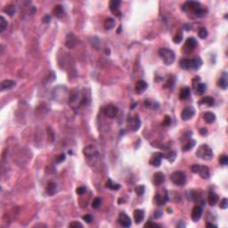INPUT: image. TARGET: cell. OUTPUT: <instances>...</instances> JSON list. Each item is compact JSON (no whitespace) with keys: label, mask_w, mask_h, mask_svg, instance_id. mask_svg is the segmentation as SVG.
<instances>
[{"label":"cell","mask_w":228,"mask_h":228,"mask_svg":"<svg viewBox=\"0 0 228 228\" xmlns=\"http://www.w3.org/2000/svg\"><path fill=\"white\" fill-rule=\"evenodd\" d=\"M159 55L166 65H171L176 59L175 53L169 48H160L159 50Z\"/></svg>","instance_id":"cell-1"},{"label":"cell","mask_w":228,"mask_h":228,"mask_svg":"<svg viewBox=\"0 0 228 228\" xmlns=\"http://www.w3.org/2000/svg\"><path fill=\"white\" fill-rule=\"evenodd\" d=\"M196 156L203 160H210L213 158V151L208 144H201L196 151Z\"/></svg>","instance_id":"cell-2"},{"label":"cell","mask_w":228,"mask_h":228,"mask_svg":"<svg viewBox=\"0 0 228 228\" xmlns=\"http://www.w3.org/2000/svg\"><path fill=\"white\" fill-rule=\"evenodd\" d=\"M171 182L178 186H182L186 183V175L183 171H176L170 176Z\"/></svg>","instance_id":"cell-3"},{"label":"cell","mask_w":228,"mask_h":228,"mask_svg":"<svg viewBox=\"0 0 228 228\" xmlns=\"http://www.w3.org/2000/svg\"><path fill=\"white\" fill-rule=\"evenodd\" d=\"M191 170L192 173L199 174L200 176L203 179H209L210 176L209 169L207 166H200V165L195 164L191 167Z\"/></svg>","instance_id":"cell-4"},{"label":"cell","mask_w":228,"mask_h":228,"mask_svg":"<svg viewBox=\"0 0 228 228\" xmlns=\"http://www.w3.org/2000/svg\"><path fill=\"white\" fill-rule=\"evenodd\" d=\"M83 154L85 155V157H87V159H94L97 158L99 155L98 150L96 149L95 145H87L83 149Z\"/></svg>","instance_id":"cell-5"},{"label":"cell","mask_w":228,"mask_h":228,"mask_svg":"<svg viewBox=\"0 0 228 228\" xmlns=\"http://www.w3.org/2000/svg\"><path fill=\"white\" fill-rule=\"evenodd\" d=\"M81 96H82V93H80L79 91H74V92H72L71 96H70V100H69V104H70V106L75 108L78 104L80 105Z\"/></svg>","instance_id":"cell-6"},{"label":"cell","mask_w":228,"mask_h":228,"mask_svg":"<svg viewBox=\"0 0 228 228\" xmlns=\"http://www.w3.org/2000/svg\"><path fill=\"white\" fill-rule=\"evenodd\" d=\"M197 46V41L194 38H189L186 39L185 41V45L184 46V52L186 54H189L191 52H192L195 47Z\"/></svg>","instance_id":"cell-7"},{"label":"cell","mask_w":228,"mask_h":228,"mask_svg":"<svg viewBox=\"0 0 228 228\" xmlns=\"http://www.w3.org/2000/svg\"><path fill=\"white\" fill-rule=\"evenodd\" d=\"M202 212H203V209L201 205L195 206L191 214V218L193 222H198L200 220V218L202 216Z\"/></svg>","instance_id":"cell-8"},{"label":"cell","mask_w":228,"mask_h":228,"mask_svg":"<svg viewBox=\"0 0 228 228\" xmlns=\"http://www.w3.org/2000/svg\"><path fill=\"white\" fill-rule=\"evenodd\" d=\"M194 114H195V110H194V108L192 107V106H187V107H185V108L182 111V112H181V118H182L183 120H189V119H191L194 116Z\"/></svg>","instance_id":"cell-9"},{"label":"cell","mask_w":228,"mask_h":228,"mask_svg":"<svg viewBox=\"0 0 228 228\" xmlns=\"http://www.w3.org/2000/svg\"><path fill=\"white\" fill-rule=\"evenodd\" d=\"M119 109L116 105L114 104H108L105 108H104V114L110 118V119H113L116 117V115L118 114Z\"/></svg>","instance_id":"cell-10"},{"label":"cell","mask_w":228,"mask_h":228,"mask_svg":"<svg viewBox=\"0 0 228 228\" xmlns=\"http://www.w3.org/2000/svg\"><path fill=\"white\" fill-rule=\"evenodd\" d=\"M118 221L119 225H121L124 227H129L131 226V219L130 217L124 212H121L119 216Z\"/></svg>","instance_id":"cell-11"},{"label":"cell","mask_w":228,"mask_h":228,"mask_svg":"<svg viewBox=\"0 0 228 228\" xmlns=\"http://www.w3.org/2000/svg\"><path fill=\"white\" fill-rule=\"evenodd\" d=\"M163 159V153L161 152H155L153 153L150 160V164L152 165L153 167H160L161 164V160Z\"/></svg>","instance_id":"cell-12"},{"label":"cell","mask_w":228,"mask_h":228,"mask_svg":"<svg viewBox=\"0 0 228 228\" xmlns=\"http://www.w3.org/2000/svg\"><path fill=\"white\" fill-rule=\"evenodd\" d=\"M155 202L157 205L159 206H162L164 204L167 203V201H169V195H168V192H165L163 194H156L155 195Z\"/></svg>","instance_id":"cell-13"},{"label":"cell","mask_w":228,"mask_h":228,"mask_svg":"<svg viewBox=\"0 0 228 228\" xmlns=\"http://www.w3.org/2000/svg\"><path fill=\"white\" fill-rule=\"evenodd\" d=\"M77 44V38L73 33H68L65 38V46L68 48H73Z\"/></svg>","instance_id":"cell-14"},{"label":"cell","mask_w":228,"mask_h":228,"mask_svg":"<svg viewBox=\"0 0 228 228\" xmlns=\"http://www.w3.org/2000/svg\"><path fill=\"white\" fill-rule=\"evenodd\" d=\"M152 182L155 185H161L165 182V176L162 172H157L152 176Z\"/></svg>","instance_id":"cell-15"},{"label":"cell","mask_w":228,"mask_h":228,"mask_svg":"<svg viewBox=\"0 0 228 228\" xmlns=\"http://www.w3.org/2000/svg\"><path fill=\"white\" fill-rule=\"evenodd\" d=\"M15 86H16V83H15L14 80L5 79V80H4V81L1 82V84H0V90H1V91L9 90V89L14 88Z\"/></svg>","instance_id":"cell-16"},{"label":"cell","mask_w":228,"mask_h":228,"mask_svg":"<svg viewBox=\"0 0 228 228\" xmlns=\"http://www.w3.org/2000/svg\"><path fill=\"white\" fill-rule=\"evenodd\" d=\"M147 87H148V85H147V83L145 81H144V80H138L135 83V92L138 95H140V94H142L143 92H144L147 89Z\"/></svg>","instance_id":"cell-17"},{"label":"cell","mask_w":228,"mask_h":228,"mask_svg":"<svg viewBox=\"0 0 228 228\" xmlns=\"http://www.w3.org/2000/svg\"><path fill=\"white\" fill-rule=\"evenodd\" d=\"M217 86L223 89V90H226L227 88L228 87V75L226 72H223L222 76L220 77V78L218 79L217 81Z\"/></svg>","instance_id":"cell-18"},{"label":"cell","mask_w":228,"mask_h":228,"mask_svg":"<svg viewBox=\"0 0 228 228\" xmlns=\"http://www.w3.org/2000/svg\"><path fill=\"white\" fill-rule=\"evenodd\" d=\"M120 5V1L119 0H112L109 4V7L111 9V11L113 13V14H116V15L118 16H120L121 13L119 11V6Z\"/></svg>","instance_id":"cell-19"},{"label":"cell","mask_w":228,"mask_h":228,"mask_svg":"<svg viewBox=\"0 0 228 228\" xmlns=\"http://www.w3.org/2000/svg\"><path fill=\"white\" fill-rule=\"evenodd\" d=\"M134 220L136 224H140L144 217V211L142 209H135L133 213Z\"/></svg>","instance_id":"cell-20"},{"label":"cell","mask_w":228,"mask_h":228,"mask_svg":"<svg viewBox=\"0 0 228 228\" xmlns=\"http://www.w3.org/2000/svg\"><path fill=\"white\" fill-rule=\"evenodd\" d=\"M46 192L49 196H53L57 192V185L54 182H49L46 185Z\"/></svg>","instance_id":"cell-21"},{"label":"cell","mask_w":228,"mask_h":228,"mask_svg":"<svg viewBox=\"0 0 228 228\" xmlns=\"http://www.w3.org/2000/svg\"><path fill=\"white\" fill-rule=\"evenodd\" d=\"M218 200H219V197L216 192H209V196H208V202L210 206H215L217 203Z\"/></svg>","instance_id":"cell-22"},{"label":"cell","mask_w":228,"mask_h":228,"mask_svg":"<svg viewBox=\"0 0 228 228\" xmlns=\"http://www.w3.org/2000/svg\"><path fill=\"white\" fill-rule=\"evenodd\" d=\"M202 65V60L200 57H195L192 59V70L197 71L199 70Z\"/></svg>","instance_id":"cell-23"},{"label":"cell","mask_w":228,"mask_h":228,"mask_svg":"<svg viewBox=\"0 0 228 228\" xmlns=\"http://www.w3.org/2000/svg\"><path fill=\"white\" fill-rule=\"evenodd\" d=\"M90 101H91V98H90V93H85V92H83V93H82V96H81L80 105H81V106L86 107V106L89 105Z\"/></svg>","instance_id":"cell-24"},{"label":"cell","mask_w":228,"mask_h":228,"mask_svg":"<svg viewBox=\"0 0 228 228\" xmlns=\"http://www.w3.org/2000/svg\"><path fill=\"white\" fill-rule=\"evenodd\" d=\"M179 64L183 70H192V59L184 58L180 61Z\"/></svg>","instance_id":"cell-25"},{"label":"cell","mask_w":228,"mask_h":228,"mask_svg":"<svg viewBox=\"0 0 228 228\" xmlns=\"http://www.w3.org/2000/svg\"><path fill=\"white\" fill-rule=\"evenodd\" d=\"M53 13L55 14V16L56 18H62V16L64 15V9L63 7L61 5H57L55 6L54 10H53Z\"/></svg>","instance_id":"cell-26"},{"label":"cell","mask_w":228,"mask_h":228,"mask_svg":"<svg viewBox=\"0 0 228 228\" xmlns=\"http://www.w3.org/2000/svg\"><path fill=\"white\" fill-rule=\"evenodd\" d=\"M191 95V90L189 87H183V88H181V90H180V95H179V98H180V100H186V99H188L189 97H190Z\"/></svg>","instance_id":"cell-27"},{"label":"cell","mask_w":228,"mask_h":228,"mask_svg":"<svg viewBox=\"0 0 228 228\" xmlns=\"http://www.w3.org/2000/svg\"><path fill=\"white\" fill-rule=\"evenodd\" d=\"M203 119L207 123L212 124L216 120V115L213 113V112H205V113L203 114Z\"/></svg>","instance_id":"cell-28"},{"label":"cell","mask_w":228,"mask_h":228,"mask_svg":"<svg viewBox=\"0 0 228 228\" xmlns=\"http://www.w3.org/2000/svg\"><path fill=\"white\" fill-rule=\"evenodd\" d=\"M214 103H215L214 98L211 96H205L199 102V104H207L208 106H213Z\"/></svg>","instance_id":"cell-29"},{"label":"cell","mask_w":228,"mask_h":228,"mask_svg":"<svg viewBox=\"0 0 228 228\" xmlns=\"http://www.w3.org/2000/svg\"><path fill=\"white\" fill-rule=\"evenodd\" d=\"M5 13H6L9 16L13 17L15 13H16V6L14 5H9L7 6H5V8L4 9Z\"/></svg>","instance_id":"cell-30"},{"label":"cell","mask_w":228,"mask_h":228,"mask_svg":"<svg viewBox=\"0 0 228 228\" xmlns=\"http://www.w3.org/2000/svg\"><path fill=\"white\" fill-rule=\"evenodd\" d=\"M115 24H116V22H115V20L113 18H107V19L105 20V21H104L103 26H104L105 30H110L113 29Z\"/></svg>","instance_id":"cell-31"},{"label":"cell","mask_w":228,"mask_h":228,"mask_svg":"<svg viewBox=\"0 0 228 228\" xmlns=\"http://www.w3.org/2000/svg\"><path fill=\"white\" fill-rule=\"evenodd\" d=\"M105 186H106L107 188H109V189L113 191L119 190V189L120 188V185H119V184L114 183L113 181H112L111 179H108V181H107L106 184H105Z\"/></svg>","instance_id":"cell-32"},{"label":"cell","mask_w":228,"mask_h":228,"mask_svg":"<svg viewBox=\"0 0 228 228\" xmlns=\"http://www.w3.org/2000/svg\"><path fill=\"white\" fill-rule=\"evenodd\" d=\"M132 125H133V130L134 131H137L141 126V120L139 119L138 115H135L134 117L133 120H132Z\"/></svg>","instance_id":"cell-33"},{"label":"cell","mask_w":228,"mask_h":228,"mask_svg":"<svg viewBox=\"0 0 228 228\" xmlns=\"http://www.w3.org/2000/svg\"><path fill=\"white\" fill-rule=\"evenodd\" d=\"M206 88H207V87H206L205 84H203V83H199V84L197 85V87H195V91H196L197 95H201L205 93Z\"/></svg>","instance_id":"cell-34"},{"label":"cell","mask_w":228,"mask_h":228,"mask_svg":"<svg viewBox=\"0 0 228 228\" xmlns=\"http://www.w3.org/2000/svg\"><path fill=\"white\" fill-rule=\"evenodd\" d=\"M176 157V152H173V151H171L167 154L163 153V158L167 159L169 162H173L175 160Z\"/></svg>","instance_id":"cell-35"},{"label":"cell","mask_w":228,"mask_h":228,"mask_svg":"<svg viewBox=\"0 0 228 228\" xmlns=\"http://www.w3.org/2000/svg\"><path fill=\"white\" fill-rule=\"evenodd\" d=\"M195 144H196L195 140H190L189 142H187L185 144V145L183 146L182 149H183V151H190V150H192L195 146Z\"/></svg>","instance_id":"cell-36"},{"label":"cell","mask_w":228,"mask_h":228,"mask_svg":"<svg viewBox=\"0 0 228 228\" xmlns=\"http://www.w3.org/2000/svg\"><path fill=\"white\" fill-rule=\"evenodd\" d=\"M7 25H8V23H7L6 20L5 19V17L3 15H1L0 16V32H3L7 28Z\"/></svg>","instance_id":"cell-37"},{"label":"cell","mask_w":228,"mask_h":228,"mask_svg":"<svg viewBox=\"0 0 228 228\" xmlns=\"http://www.w3.org/2000/svg\"><path fill=\"white\" fill-rule=\"evenodd\" d=\"M135 193H136L138 196H142V195H144V192H145V186L143 185H137V186L135 188Z\"/></svg>","instance_id":"cell-38"},{"label":"cell","mask_w":228,"mask_h":228,"mask_svg":"<svg viewBox=\"0 0 228 228\" xmlns=\"http://www.w3.org/2000/svg\"><path fill=\"white\" fill-rule=\"evenodd\" d=\"M208 31H207V30L205 29V28H201L200 30H199V32H198V36H199V38H201V39H205V38L208 37Z\"/></svg>","instance_id":"cell-39"},{"label":"cell","mask_w":228,"mask_h":228,"mask_svg":"<svg viewBox=\"0 0 228 228\" xmlns=\"http://www.w3.org/2000/svg\"><path fill=\"white\" fill-rule=\"evenodd\" d=\"M175 82H176V77L175 76H170L169 78V79H168V81H167V83H166V87H173V86L175 85Z\"/></svg>","instance_id":"cell-40"},{"label":"cell","mask_w":228,"mask_h":228,"mask_svg":"<svg viewBox=\"0 0 228 228\" xmlns=\"http://www.w3.org/2000/svg\"><path fill=\"white\" fill-rule=\"evenodd\" d=\"M219 163L221 166H226L228 164V158L226 155H221L219 157Z\"/></svg>","instance_id":"cell-41"},{"label":"cell","mask_w":228,"mask_h":228,"mask_svg":"<svg viewBox=\"0 0 228 228\" xmlns=\"http://www.w3.org/2000/svg\"><path fill=\"white\" fill-rule=\"evenodd\" d=\"M182 40H183V33H182V32H178V33L175 36V38H173V41H174V43H176V44L181 43Z\"/></svg>","instance_id":"cell-42"},{"label":"cell","mask_w":228,"mask_h":228,"mask_svg":"<svg viewBox=\"0 0 228 228\" xmlns=\"http://www.w3.org/2000/svg\"><path fill=\"white\" fill-rule=\"evenodd\" d=\"M101 202H102V199H101V198H99V197H96V198H95V200H94V201H93V202H92V208H94V209H97L98 207H100Z\"/></svg>","instance_id":"cell-43"},{"label":"cell","mask_w":228,"mask_h":228,"mask_svg":"<svg viewBox=\"0 0 228 228\" xmlns=\"http://www.w3.org/2000/svg\"><path fill=\"white\" fill-rule=\"evenodd\" d=\"M82 219H83L86 223L90 224V223L93 221V216H92L91 214H86L85 216L82 217Z\"/></svg>","instance_id":"cell-44"},{"label":"cell","mask_w":228,"mask_h":228,"mask_svg":"<svg viewBox=\"0 0 228 228\" xmlns=\"http://www.w3.org/2000/svg\"><path fill=\"white\" fill-rule=\"evenodd\" d=\"M65 159H66L65 154L64 153H61V154H59L56 157V162L57 163H62V162H63L65 160Z\"/></svg>","instance_id":"cell-45"},{"label":"cell","mask_w":228,"mask_h":228,"mask_svg":"<svg viewBox=\"0 0 228 228\" xmlns=\"http://www.w3.org/2000/svg\"><path fill=\"white\" fill-rule=\"evenodd\" d=\"M228 207V201L226 198H224L222 201H221V203H220V209H226Z\"/></svg>","instance_id":"cell-46"},{"label":"cell","mask_w":228,"mask_h":228,"mask_svg":"<svg viewBox=\"0 0 228 228\" xmlns=\"http://www.w3.org/2000/svg\"><path fill=\"white\" fill-rule=\"evenodd\" d=\"M160 226L156 224V223H153V222H151V221H148L145 225H144V227H160Z\"/></svg>","instance_id":"cell-47"},{"label":"cell","mask_w":228,"mask_h":228,"mask_svg":"<svg viewBox=\"0 0 228 228\" xmlns=\"http://www.w3.org/2000/svg\"><path fill=\"white\" fill-rule=\"evenodd\" d=\"M86 187H84V186H79V187H78L76 190V192L78 195H83L85 192H86Z\"/></svg>","instance_id":"cell-48"},{"label":"cell","mask_w":228,"mask_h":228,"mask_svg":"<svg viewBox=\"0 0 228 228\" xmlns=\"http://www.w3.org/2000/svg\"><path fill=\"white\" fill-rule=\"evenodd\" d=\"M171 121H172V119H171L170 117L169 116H166L165 119H164V120H163V125L166 126V127H169L171 124Z\"/></svg>","instance_id":"cell-49"},{"label":"cell","mask_w":228,"mask_h":228,"mask_svg":"<svg viewBox=\"0 0 228 228\" xmlns=\"http://www.w3.org/2000/svg\"><path fill=\"white\" fill-rule=\"evenodd\" d=\"M69 226L70 227H83V225L81 223L78 222V221H73L69 225Z\"/></svg>","instance_id":"cell-50"},{"label":"cell","mask_w":228,"mask_h":228,"mask_svg":"<svg viewBox=\"0 0 228 228\" xmlns=\"http://www.w3.org/2000/svg\"><path fill=\"white\" fill-rule=\"evenodd\" d=\"M200 79H201V78L198 76H196L194 78H192V86H193V87H194V89H195V87H197V85L200 83Z\"/></svg>","instance_id":"cell-51"},{"label":"cell","mask_w":228,"mask_h":228,"mask_svg":"<svg viewBox=\"0 0 228 228\" xmlns=\"http://www.w3.org/2000/svg\"><path fill=\"white\" fill-rule=\"evenodd\" d=\"M51 21V16L49 14H46L44 17H43V22L44 23H49Z\"/></svg>","instance_id":"cell-52"},{"label":"cell","mask_w":228,"mask_h":228,"mask_svg":"<svg viewBox=\"0 0 228 228\" xmlns=\"http://www.w3.org/2000/svg\"><path fill=\"white\" fill-rule=\"evenodd\" d=\"M161 216H162V212L160 210H157V211L154 212V217L155 218H160Z\"/></svg>","instance_id":"cell-53"},{"label":"cell","mask_w":228,"mask_h":228,"mask_svg":"<svg viewBox=\"0 0 228 228\" xmlns=\"http://www.w3.org/2000/svg\"><path fill=\"white\" fill-rule=\"evenodd\" d=\"M200 133L202 135H205L208 134V130H207V128H201L200 129Z\"/></svg>","instance_id":"cell-54"},{"label":"cell","mask_w":228,"mask_h":228,"mask_svg":"<svg viewBox=\"0 0 228 228\" xmlns=\"http://www.w3.org/2000/svg\"><path fill=\"white\" fill-rule=\"evenodd\" d=\"M206 226H207V227H215V228L217 227L216 225H214V224H210V223H207V224H206Z\"/></svg>","instance_id":"cell-55"},{"label":"cell","mask_w":228,"mask_h":228,"mask_svg":"<svg viewBox=\"0 0 228 228\" xmlns=\"http://www.w3.org/2000/svg\"><path fill=\"white\" fill-rule=\"evenodd\" d=\"M136 105H137V103H133V104L131 105V109H132V110H133V109H135V107Z\"/></svg>","instance_id":"cell-56"},{"label":"cell","mask_w":228,"mask_h":228,"mask_svg":"<svg viewBox=\"0 0 228 228\" xmlns=\"http://www.w3.org/2000/svg\"><path fill=\"white\" fill-rule=\"evenodd\" d=\"M122 28H121V26H119V30H118V33H119L120 32V30H121Z\"/></svg>","instance_id":"cell-57"}]
</instances>
